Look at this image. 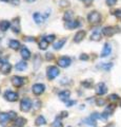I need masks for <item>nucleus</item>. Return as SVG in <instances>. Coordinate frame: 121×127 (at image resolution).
Masks as SVG:
<instances>
[{"instance_id":"4be33fe9","label":"nucleus","mask_w":121,"mask_h":127,"mask_svg":"<svg viewBox=\"0 0 121 127\" xmlns=\"http://www.w3.org/2000/svg\"><path fill=\"white\" fill-rule=\"evenodd\" d=\"M17 70H19V71H23V70H25L26 68H28V64H26L25 62H19L17 65H16V67H15Z\"/></svg>"},{"instance_id":"58836bf2","label":"nucleus","mask_w":121,"mask_h":127,"mask_svg":"<svg viewBox=\"0 0 121 127\" xmlns=\"http://www.w3.org/2000/svg\"><path fill=\"white\" fill-rule=\"evenodd\" d=\"M80 59H81V61H87V59H88V56H87V54H81L80 55Z\"/></svg>"},{"instance_id":"4c0bfd02","label":"nucleus","mask_w":121,"mask_h":127,"mask_svg":"<svg viewBox=\"0 0 121 127\" xmlns=\"http://www.w3.org/2000/svg\"><path fill=\"white\" fill-rule=\"evenodd\" d=\"M116 2H117V0H106V3H107V5H114L116 4Z\"/></svg>"},{"instance_id":"79ce46f5","label":"nucleus","mask_w":121,"mask_h":127,"mask_svg":"<svg viewBox=\"0 0 121 127\" xmlns=\"http://www.w3.org/2000/svg\"><path fill=\"white\" fill-rule=\"evenodd\" d=\"M60 5L61 6H68L69 5V2L68 1H64V0H61V1H60Z\"/></svg>"},{"instance_id":"8fccbe9b","label":"nucleus","mask_w":121,"mask_h":127,"mask_svg":"<svg viewBox=\"0 0 121 127\" xmlns=\"http://www.w3.org/2000/svg\"><path fill=\"white\" fill-rule=\"evenodd\" d=\"M68 127H71V126H68Z\"/></svg>"},{"instance_id":"f704fd0d","label":"nucleus","mask_w":121,"mask_h":127,"mask_svg":"<svg viewBox=\"0 0 121 127\" xmlns=\"http://www.w3.org/2000/svg\"><path fill=\"white\" fill-rule=\"evenodd\" d=\"M82 85L85 86V87H91L93 85V82H92V79H87L86 82H83L82 83Z\"/></svg>"},{"instance_id":"a19ab883","label":"nucleus","mask_w":121,"mask_h":127,"mask_svg":"<svg viewBox=\"0 0 121 127\" xmlns=\"http://www.w3.org/2000/svg\"><path fill=\"white\" fill-rule=\"evenodd\" d=\"M45 58L49 59V61L53 59V54H52V53H46V54H45Z\"/></svg>"},{"instance_id":"c03bdc74","label":"nucleus","mask_w":121,"mask_h":127,"mask_svg":"<svg viewBox=\"0 0 121 127\" xmlns=\"http://www.w3.org/2000/svg\"><path fill=\"white\" fill-rule=\"evenodd\" d=\"M25 40H28V41H34L35 38H34V37H26Z\"/></svg>"},{"instance_id":"c756f323","label":"nucleus","mask_w":121,"mask_h":127,"mask_svg":"<svg viewBox=\"0 0 121 127\" xmlns=\"http://www.w3.org/2000/svg\"><path fill=\"white\" fill-rule=\"evenodd\" d=\"M51 127H62V123H61V121L59 120V119H56V120L52 123Z\"/></svg>"},{"instance_id":"a18cd8bd","label":"nucleus","mask_w":121,"mask_h":127,"mask_svg":"<svg viewBox=\"0 0 121 127\" xmlns=\"http://www.w3.org/2000/svg\"><path fill=\"white\" fill-rule=\"evenodd\" d=\"M61 117L62 118H66V117H68V112H66V111H63V112H61Z\"/></svg>"},{"instance_id":"6ab92c4d","label":"nucleus","mask_w":121,"mask_h":127,"mask_svg":"<svg viewBox=\"0 0 121 127\" xmlns=\"http://www.w3.org/2000/svg\"><path fill=\"white\" fill-rule=\"evenodd\" d=\"M21 56H22L23 59H30L31 58V52H30V50L28 49V48L22 47V49H21Z\"/></svg>"},{"instance_id":"39448f33","label":"nucleus","mask_w":121,"mask_h":127,"mask_svg":"<svg viewBox=\"0 0 121 127\" xmlns=\"http://www.w3.org/2000/svg\"><path fill=\"white\" fill-rule=\"evenodd\" d=\"M4 98L9 102H16L18 100V93L14 92V91H5L4 93Z\"/></svg>"},{"instance_id":"9d476101","label":"nucleus","mask_w":121,"mask_h":127,"mask_svg":"<svg viewBox=\"0 0 121 127\" xmlns=\"http://www.w3.org/2000/svg\"><path fill=\"white\" fill-rule=\"evenodd\" d=\"M12 30H13V32L16 34L20 32V21H19L18 17L13 20V23H12Z\"/></svg>"},{"instance_id":"de8ad7c7","label":"nucleus","mask_w":121,"mask_h":127,"mask_svg":"<svg viewBox=\"0 0 121 127\" xmlns=\"http://www.w3.org/2000/svg\"><path fill=\"white\" fill-rule=\"evenodd\" d=\"M26 1H28V2H34L35 0H26Z\"/></svg>"},{"instance_id":"7ed1b4c3","label":"nucleus","mask_w":121,"mask_h":127,"mask_svg":"<svg viewBox=\"0 0 121 127\" xmlns=\"http://www.w3.org/2000/svg\"><path fill=\"white\" fill-rule=\"evenodd\" d=\"M87 19H88V21L92 22V23H98L101 20V15L98 13V12L94 11V12H91V13L87 15Z\"/></svg>"},{"instance_id":"a211bd4d","label":"nucleus","mask_w":121,"mask_h":127,"mask_svg":"<svg viewBox=\"0 0 121 127\" xmlns=\"http://www.w3.org/2000/svg\"><path fill=\"white\" fill-rule=\"evenodd\" d=\"M65 42H66V38L59 39V40H57L55 43H54V49H55V50H60L61 48L64 46Z\"/></svg>"},{"instance_id":"ddd939ff","label":"nucleus","mask_w":121,"mask_h":127,"mask_svg":"<svg viewBox=\"0 0 121 127\" xmlns=\"http://www.w3.org/2000/svg\"><path fill=\"white\" fill-rule=\"evenodd\" d=\"M69 95H71V92H69V90H63V91H61V92H59L58 96H59V98L61 101L68 102L69 98Z\"/></svg>"},{"instance_id":"cd10ccee","label":"nucleus","mask_w":121,"mask_h":127,"mask_svg":"<svg viewBox=\"0 0 121 127\" xmlns=\"http://www.w3.org/2000/svg\"><path fill=\"white\" fill-rule=\"evenodd\" d=\"M74 16V13L72 11H68V12H65V14L63 16V19L65 21H69V20H72V17Z\"/></svg>"},{"instance_id":"f3484780","label":"nucleus","mask_w":121,"mask_h":127,"mask_svg":"<svg viewBox=\"0 0 121 127\" xmlns=\"http://www.w3.org/2000/svg\"><path fill=\"white\" fill-rule=\"evenodd\" d=\"M33 18H34V20H35V22L37 23V25H40V23H42L43 22V20H44V18H43V16H42L40 13H34V15H33Z\"/></svg>"},{"instance_id":"c85d7f7f","label":"nucleus","mask_w":121,"mask_h":127,"mask_svg":"<svg viewBox=\"0 0 121 127\" xmlns=\"http://www.w3.org/2000/svg\"><path fill=\"white\" fill-rule=\"evenodd\" d=\"M34 67H35V69H38L39 68V66H40V64H41V57L39 56V55H36L35 56V59H34Z\"/></svg>"},{"instance_id":"2f4dec72","label":"nucleus","mask_w":121,"mask_h":127,"mask_svg":"<svg viewBox=\"0 0 121 127\" xmlns=\"http://www.w3.org/2000/svg\"><path fill=\"white\" fill-rule=\"evenodd\" d=\"M33 105L34 106H32L33 108H34V110H38L39 108H40V105H41V103H40V101H38V100H36L34 103H33Z\"/></svg>"},{"instance_id":"423d86ee","label":"nucleus","mask_w":121,"mask_h":127,"mask_svg":"<svg viewBox=\"0 0 121 127\" xmlns=\"http://www.w3.org/2000/svg\"><path fill=\"white\" fill-rule=\"evenodd\" d=\"M44 89H45V87L43 84H35L33 85L32 87V90H33V93L35 95H40L44 92Z\"/></svg>"},{"instance_id":"a878e982","label":"nucleus","mask_w":121,"mask_h":127,"mask_svg":"<svg viewBox=\"0 0 121 127\" xmlns=\"http://www.w3.org/2000/svg\"><path fill=\"white\" fill-rule=\"evenodd\" d=\"M84 123H86L87 126H92V127H96L97 124H96V120H94L92 117H89L87 119H85L84 120Z\"/></svg>"},{"instance_id":"37998d69","label":"nucleus","mask_w":121,"mask_h":127,"mask_svg":"<svg viewBox=\"0 0 121 127\" xmlns=\"http://www.w3.org/2000/svg\"><path fill=\"white\" fill-rule=\"evenodd\" d=\"M83 2L85 3V5H89L93 2V0H83Z\"/></svg>"},{"instance_id":"393cba45","label":"nucleus","mask_w":121,"mask_h":127,"mask_svg":"<svg viewBox=\"0 0 121 127\" xmlns=\"http://www.w3.org/2000/svg\"><path fill=\"white\" fill-rule=\"evenodd\" d=\"M26 123V120L24 118H17L16 120H15V125L17 127H22Z\"/></svg>"},{"instance_id":"aec40b11","label":"nucleus","mask_w":121,"mask_h":127,"mask_svg":"<svg viewBox=\"0 0 121 127\" xmlns=\"http://www.w3.org/2000/svg\"><path fill=\"white\" fill-rule=\"evenodd\" d=\"M9 120H10L9 113H6V112H1L0 113V124L4 125Z\"/></svg>"},{"instance_id":"b1692460","label":"nucleus","mask_w":121,"mask_h":127,"mask_svg":"<svg viewBox=\"0 0 121 127\" xmlns=\"http://www.w3.org/2000/svg\"><path fill=\"white\" fill-rule=\"evenodd\" d=\"M91 39H92V40H96V41L100 40V39H101V33L99 31H94L93 34L91 35Z\"/></svg>"},{"instance_id":"dca6fc26","label":"nucleus","mask_w":121,"mask_h":127,"mask_svg":"<svg viewBox=\"0 0 121 127\" xmlns=\"http://www.w3.org/2000/svg\"><path fill=\"white\" fill-rule=\"evenodd\" d=\"M11 26L12 25H11V22L9 20H1V21H0V30H1L2 32L7 31Z\"/></svg>"},{"instance_id":"4468645a","label":"nucleus","mask_w":121,"mask_h":127,"mask_svg":"<svg viewBox=\"0 0 121 127\" xmlns=\"http://www.w3.org/2000/svg\"><path fill=\"white\" fill-rule=\"evenodd\" d=\"M84 36H85V32H84V31H79V32H77L76 35L74 36V42L79 43V42L84 38Z\"/></svg>"},{"instance_id":"e433bc0d","label":"nucleus","mask_w":121,"mask_h":127,"mask_svg":"<svg viewBox=\"0 0 121 127\" xmlns=\"http://www.w3.org/2000/svg\"><path fill=\"white\" fill-rule=\"evenodd\" d=\"M114 14H115V16H117L118 18H121V9L116 10V11L114 12Z\"/></svg>"},{"instance_id":"f257e3e1","label":"nucleus","mask_w":121,"mask_h":127,"mask_svg":"<svg viewBox=\"0 0 121 127\" xmlns=\"http://www.w3.org/2000/svg\"><path fill=\"white\" fill-rule=\"evenodd\" d=\"M59 73H60V71H59V69L57 68V67H55V66H51V67H49L48 69H46V76H48V78L49 79H54L55 77H57L58 75H59Z\"/></svg>"},{"instance_id":"72a5a7b5","label":"nucleus","mask_w":121,"mask_h":127,"mask_svg":"<svg viewBox=\"0 0 121 127\" xmlns=\"http://www.w3.org/2000/svg\"><path fill=\"white\" fill-rule=\"evenodd\" d=\"M119 100V96L117 94H111L110 95V101H113V102H116Z\"/></svg>"},{"instance_id":"412c9836","label":"nucleus","mask_w":121,"mask_h":127,"mask_svg":"<svg viewBox=\"0 0 121 127\" xmlns=\"http://www.w3.org/2000/svg\"><path fill=\"white\" fill-rule=\"evenodd\" d=\"M9 47L13 50H18L19 48H20V42H19L18 40H15V39H12V40H10Z\"/></svg>"},{"instance_id":"7c9ffc66","label":"nucleus","mask_w":121,"mask_h":127,"mask_svg":"<svg viewBox=\"0 0 121 127\" xmlns=\"http://www.w3.org/2000/svg\"><path fill=\"white\" fill-rule=\"evenodd\" d=\"M44 39L46 41H48L49 43H51V42H53L54 40H55V35L54 34H52V35H48V36H45L44 37Z\"/></svg>"},{"instance_id":"6e6552de","label":"nucleus","mask_w":121,"mask_h":127,"mask_svg":"<svg viewBox=\"0 0 121 127\" xmlns=\"http://www.w3.org/2000/svg\"><path fill=\"white\" fill-rule=\"evenodd\" d=\"M12 84H13L15 87H21L23 84H24V82H25V78H23L21 76H13L12 77Z\"/></svg>"},{"instance_id":"1a4fd4ad","label":"nucleus","mask_w":121,"mask_h":127,"mask_svg":"<svg viewBox=\"0 0 121 127\" xmlns=\"http://www.w3.org/2000/svg\"><path fill=\"white\" fill-rule=\"evenodd\" d=\"M111 52H112V46H111V43L106 42L104 45L102 51H101V55H100V56L101 57H106V56H108V55L111 54Z\"/></svg>"},{"instance_id":"5701e85b","label":"nucleus","mask_w":121,"mask_h":127,"mask_svg":"<svg viewBox=\"0 0 121 127\" xmlns=\"http://www.w3.org/2000/svg\"><path fill=\"white\" fill-rule=\"evenodd\" d=\"M45 123H46L45 119L42 117V116H39L36 119V121H35V125H36V126H42V125H44Z\"/></svg>"},{"instance_id":"0eeeda50","label":"nucleus","mask_w":121,"mask_h":127,"mask_svg":"<svg viewBox=\"0 0 121 127\" xmlns=\"http://www.w3.org/2000/svg\"><path fill=\"white\" fill-rule=\"evenodd\" d=\"M106 92H107V87L104 83H99V84L96 86V93L98 95H103Z\"/></svg>"},{"instance_id":"473e14b6","label":"nucleus","mask_w":121,"mask_h":127,"mask_svg":"<svg viewBox=\"0 0 121 127\" xmlns=\"http://www.w3.org/2000/svg\"><path fill=\"white\" fill-rule=\"evenodd\" d=\"M9 116H10V120H14V119H17V113L14 112V111H10V112H9Z\"/></svg>"},{"instance_id":"20e7f679","label":"nucleus","mask_w":121,"mask_h":127,"mask_svg":"<svg viewBox=\"0 0 121 127\" xmlns=\"http://www.w3.org/2000/svg\"><path fill=\"white\" fill-rule=\"evenodd\" d=\"M71 64H72V59L68 56H62L57 61V65L61 67V68H68Z\"/></svg>"},{"instance_id":"f03ea898","label":"nucleus","mask_w":121,"mask_h":127,"mask_svg":"<svg viewBox=\"0 0 121 127\" xmlns=\"http://www.w3.org/2000/svg\"><path fill=\"white\" fill-rule=\"evenodd\" d=\"M32 105H33V104H32V102H31L30 98L25 97V98H23V100H21L20 109H21V111H23V112H28V111H30Z\"/></svg>"},{"instance_id":"2eb2a0df","label":"nucleus","mask_w":121,"mask_h":127,"mask_svg":"<svg viewBox=\"0 0 121 127\" xmlns=\"http://www.w3.org/2000/svg\"><path fill=\"white\" fill-rule=\"evenodd\" d=\"M65 28H68L69 30H73V29H76V28L79 26V22L76 21V20H69V21H66L64 23Z\"/></svg>"},{"instance_id":"09e8293b","label":"nucleus","mask_w":121,"mask_h":127,"mask_svg":"<svg viewBox=\"0 0 121 127\" xmlns=\"http://www.w3.org/2000/svg\"><path fill=\"white\" fill-rule=\"evenodd\" d=\"M1 1H4V2H6V1H10V0H1Z\"/></svg>"},{"instance_id":"c9c22d12","label":"nucleus","mask_w":121,"mask_h":127,"mask_svg":"<svg viewBox=\"0 0 121 127\" xmlns=\"http://www.w3.org/2000/svg\"><path fill=\"white\" fill-rule=\"evenodd\" d=\"M96 103H97V105H98V106H103V105H105V101L103 100V98H98V100L96 101Z\"/></svg>"},{"instance_id":"f8f14e48","label":"nucleus","mask_w":121,"mask_h":127,"mask_svg":"<svg viewBox=\"0 0 121 127\" xmlns=\"http://www.w3.org/2000/svg\"><path fill=\"white\" fill-rule=\"evenodd\" d=\"M102 33L105 36H112V35H114L116 33V30L114 27H105V28H103Z\"/></svg>"},{"instance_id":"9b49d317","label":"nucleus","mask_w":121,"mask_h":127,"mask_svg":"<svg viewBox=\"0 0 121 127\" xmlns=\"http://www.w3.org/2000/svg\"><path fill=\"white\" fill-rule=\"evenodd\" d=\"M12 69V65L10 63H4L2 64L1 67H0V72H2L3 74H9L11 72Z\"/></svg>"},{"instance_id":"49530a36","label":"nucleus","mask_w":121,"mask_h":127,"mask_svg":"<svg viewBox=\"0 0 121 127\" xmlns=\"http://www.w3.org/2000/svg\"><path fill=\"white\" fill-rule=\"evenodd\" d=\"M12 3H13L14 5H18V4H19V1H18V0H13V1H12Z\"/></svg>"},{"instance_id":"bb28decb","label":"nucleus","mask_w":121,"mask_h":127,"mask_svg":"<svg viewBox=\"0 0 121 127\" xmlns=\"http://www.w3.org/2000/svg\"><path fill=\"white\" fill-rule=\"evenodd\" d=\"M49 47V42L45 40V39H41L40 42H39V49H41V50H45L46 48Z\"/></svg>"},{"instance_id":"ea45409f","label":"nucleus","mask_w":121,"mask_h":127,"mask_svg":"<svg viewBox=\"0 0 121 127\" xmlns=\"http://www.w3.org/2000/svg\"><path fill=\"white\" fill-rule=\"evenodd\" d=\"M76 104V101H68L66 102V106L68 107H72L73 105H75Z\"/></svg>"}]
</instances>
